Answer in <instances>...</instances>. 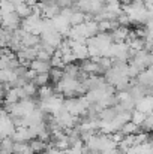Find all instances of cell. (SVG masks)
Listing matches in <instances>:
<instances>
[{
    "mask_svg": "<svg viewBox=\"0 0 153 154\" xmlns=\"http://www.w3.org/2000/svg\"><path fill=\"white\" fill-rule=\"evenodd\" d=\"M3 2H11V0H2V3H3Z\"/></svg>",
    "mask_w": 153,
    "mask_h": 154,
    "instance_id": "16",
    "label": "cell"
},
{
    "mask_svg": "<svg viewBox=\"0 0 153 154\" xmlns=\"http://www.w3.org/2000/svg\"><path fill=\"white\" fill-rule=\"evenodd\" d=\"M48 76L53 82H59L62 78H63V69H59V67H51L48 70Z\"/></svg>",
    "mask_w": 153,
    "mask_h": 154,
    "instance_id": "7",
    "label": "cell"
},
{
    "mask_svg": "<svg viewBox=\"0 0 153 154\" xmlns=\"http://www.w3.org/2000/svg\"><path fill=\"white\" fill-rule=\"evenodd\" d=\"M56 5H57L60 9H63V8H71V6H72V2H71V0H57Z\"/></svg>",
    "mask_w": 153,
    "mask_h": 154,
    "instance_id": "13",
    "label": "cell"
},
{
    "mask_svg": "<svg viewBox=\"0 0 153 154\" xmlns=\"http://www.w3.org/2000/svg\"><path fill=\"white\" fill-rule=\"evenodd\" d=\"M30 150H32V153H42V151H45L47 150V144L45 142H42V141H39V139H33L32 142H30Z\"/></svg>",
    "mask_w": 153,
    "mask_h": 154,
    "instance_id": "6",
    "label": "cell"
},
{
    "mask_svg": "<svg viewBox=\"0 0 153 154\" xmlns=\"http://www.w3.org/2000/svg\"><path fill=\"white\" fill-rule=\"evenodd\" d=\"M21 88H23V91L26 93V96H27V97H32L33 94H36V87H35L32 82H27V84H26V85H23Z\"/></svg>",
    "mask_w": 153,
    "mask_h": 154,
    "instance_id": "11",
    "label": "cell"
},
{
    "mask_svg": "<svg viewBox=\"0 0 153 154\" xmlns=\"http://www.w3.org/2000/svg\"><path fill=\"white\" fill-rule=\"evenodd\" d=\"M15 14H17L21 20H24V18H27V17L32 14V8L27 6L26 3H21V5L15 6Z\"/></svg>",
    "mask_w": 153,
    "mask_h": 154,
    "instance_id": "4",
    "label": "cell"
},
{
    "mask_svg": "<svg viewBox=\"0 0 153 154\" xmlns=\"http://www.w3.org/2000/svg\"><path fill=\"white\" fill-rule=\"evenodd\" d=\"M48 81H50L48 73H36V76L32 79V84L35 87H45Z\"/></svg>",
    "mask_w": 153,
    "mask_h": 154,
    "instance_id": "5",
    "label": "cell"
},
{
    "mask_svg": "<svg viewBox=\"0 0 153 154\" xmlns=\"http://www.w3.org/2000/svg\"><path fill=\"white\" fill-rule=\"evenodd\" d=\"M17 102H20V99L17 96V90L15 88H11L8 91V94H6V103H17Z\"/></svg>",
    "mask_w": 153,
    "mask_h": 154,
    "instance_id": "12",
    "label": "cell"
},
{
    "mask_svg": "<svg viewBox=\"0 0 153 154\" xmlns=\"http://www.w3.org/2000/svg\"><path fill=\"white\" fill-rule=\"evenodd\" d=\"M39 42H41V38L36 36V35H33V33H26L21 38V45L26 47V48H35Z\"/></svg>",
    "mask_w": 153,
    "mask_h": 154,
    "instance_id": "3",
    "label": "cell"
},
{
    "mask_svg": "<svg viewBox=\"0 0 153 154\" xmlns=\"http://www.w3.org/2000/svg\"><path fill=\"white\" fill-rule=\"evenodd\" d=\"M116 21H117L119 27H129V24H131V20H129V17H128L125 12H122V14L116 18Z\"/></svg>",
    "mask_w": 153,
    "mask_h": 154,
    "instance_id": "10",
    "label": "cell"
},
{
    "mask_svg": "<svg viewBox=\"0 0 153 154\" xmlns=\"http://www.w3.org/2000/svg\"><path fill=\"white\" fill-rule=\"evenodd\" d=\"M3 97H5V91H3V87H2V84H0V102L3 100Z\"/></svg>",
    "mask_w": 153,
    "mask_h": 154,
    "instance_id": "15",
    "label": "cell"
},
{
    "mask_svg": "<svg viewBox=\"0 0 153 154\" xmlns=\"http://www.w3.org/2000/svg\"><path fill=\"white\" fill-rule=\"evenodd\" d=\"M135 108H137V111L149 115L150 111H152V97L150 96H144L143 99H140L138 102H135Z\"/></svg>",
    "mask_w": 153,
    "mask_h": 154,
    "instance_id": "2",
    "label": "cell"
},
{
    "mask_svg": "<svg viewBox=\"0 0 153 154\" xmlns=\"http://www.w3.org/2000/svg\"><path fill=\"white\" fill-rule=\"evenodd\" d=\"M12 3H14V6H18V5H21V3H24V0H11Z\"/></svg>",
    "mask_w": 153,
    "mask_h": 154,
    "instance_id": "14",
    "label": "cell"
},
{
    "mask_svg": "<svg viewBox=\"0 0 153 154\" xmlns=\"http://www.w3.org/2000/svg\"><path fill=\"white\" fill-rule=\"evenodd\" d=\"M30 70L36 72V73H48V70L51 69L50 61H41V60H33L29 64Z\"/></svg>",
    "mask_w": 153,
    "mask_h": 154,
    "instance_id": "1",
    "label": "cell"
},
{
    "mask_svg": "<svg viewBox=\"0 0 153 154\" xmlns=\"http://www.w3.org/2000/svg\"><path fill=\"white\" fill-rule=\"evenodd\" d=\"M0 5H2V0H0Z\"/></svg>",
    "mask_w": 153,
    "mask_h": 154,
    "instance_id": "17",
    "label": "cell"
},
{
    "mask_svg": "<svg viewBox=\"0 0 153 154\" xmlns=\"http://www.w3.org/2000/svg\"><path fill=\"white\" fill-rule=\"evenodd\" d=\"M84 23V14H81V12H74L72 14V17H71V20H69V24H71V27H74V26H78V24H83Z\"/></svg>",
    "mask_w": 153,
    "mask_h": 154,
    "instance_id": "8",
    "label": "cell"
},
{
    "mask_svg": "<svg viewBox=\"0 0 153 154\" xmlns=\"http://www.w3.org/2000/svg\"><path fill=\"white\" fill-rule=\"evenodd\" d=\"M12 12H15V6H14L12 2H3L0 5V14L2 15H8V14H12Z\"/></svg>",
    "mask_w": 153,
    "mask_h": 154,
    "instance_id": "9",
    "label": "cell"
}]
</instances>
